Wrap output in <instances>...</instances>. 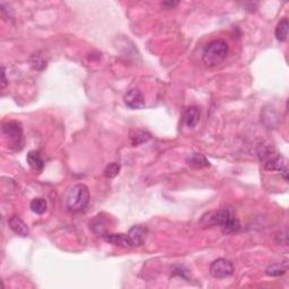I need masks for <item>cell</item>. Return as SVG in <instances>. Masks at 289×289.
<instances>
[{
  "label": "cell",
  "instance_id": "cell-21",
  "mask_svg": "<svg viewBox=\"0 0 289 289\" xmlns=\"http://www.w3.org/2000/svg\"><path fill=\"white\" fill-rule=\"evenodd\" d=\"M2 81H1V88L3 89L7 85V78H6V71H5V67H2Z\"/></svg>",
  "mask_w": 289,
  "mask_h": 289
},
{
  "label": "cell",
  "instance_id": "cell-12",
  "mask_svg": "<svg viewBox=\"0 0 289 289\" xmlns=\"http://www.w3.org/2000/svg\"><path fill=\"white\" fill-rule=\"evenodd\" d=\"M26 161L29 163L31 169L35 172H42L44 169V161L42 158V156L39 152L31 151L26 156Z\"/></svg>",
  "mask_w": 289,
  "mask_h": 289
},
{
  "label": "cell",
  "instance_id": "cell-5",
  "mask_svg": "<svg viewBox=\"0 0 289 289\" xmlns=\"http://www.w3.org/2000/svg\"><path fill=\"white\" fill-rule=\"evenodd\" d=\"M2 136L12 149H20L23 147V130L16 121H8L2 124Z\"/></svg>",
  "mask_w": 289,
  "mask_h": 289
},
{
  "label": "cell",
  "instance_id": "cell-3",
  "mask_svg": "<svg viewBox=\"0 0 289 289\" xmlns=\"http://www.w3.org/2000/svg\"><path fill=\"white\" fill-rule=\"evenodd\" d=\"M228 51V44L226 43V41L221 39L211 41L204 50V64L207 67H216V66L221 65L227 57Z\"/></svg>",
  "mask_w": 289,
  "mask_h": 289
},
{
  "label": "cell",
  "instance_id": "cell-19",
  "mask_svg": "<svg viewBox=\"0 0 289 289\" xmlns=\"http://www.w3.org/2000/svg\"><path fill=\"white\" fill-rule=\"evenodd\" d=\"M30 64L35 70H43L47 67V60L40 53H34L30 57Z\"/></svg>",
  "mask_w": 289,
  "mask_h": 289
},
{
  "label": "cell",
  "instance_id": "cell-9",
  "mask_svg": "<svg viewBox=\"0 0 289 289\" xmlns=\"http://www.w3.org/2000/svg\"><path fill=\"white\" fill-rule=\"evenodd\" d=\"M201 118V112L199 110V107L197 106H191L187 107L186 110V112L183 113V118H182V122L183 125L186 128H194L197 127V124L199 123Z\"/></svg>",
  "mask_w": 289,
  "mask_h": 289
},
{
  "label": "cell",
  "instance_id": "cell-2",
  "mask_svg": "<svg viewBox=\"0 0 289 289\" xmlns=\"http://www.w3.org/2000/svg\"><path fill=\"white\" fill-rule=\"evenodd\" d=\"M89 190L85 184L78 183L76 184L69 190L66 199V204H67L68 210L74 214L83 212L88 206L89 203Z\"/></svg>",
  "mask_w": 289,
  "mask_h": 289
},
{
  "label": "cell",
  "instance_id": "cell-6",
  "mask_svg": "<svg viewBox=\"0 0 289 289\" xmlns=\"http://www.w3.org/2000/svg\"><path fill=\"white\" fill-rule=\"evenodd\" d=\"M209 272L216 279H226V278L233 276L234 266L231 261L219 257V259L212 261L210 267H209Z\"/></svg>",
  "mask_w": 289,
  "mask_h": 289
},
{
  "label": "cell",
  "instance_id": "cell-11",
  "mask_svg": "<svg viewBox=\"0 0 289 289\" xmlns=\"http://www.w3.org/2000/svg\"><path fill=\"white\" fill-rule=\"evenodd\" d=\"M102 238L104 241L110 243V244L121 246V248H132L128 234H121V233L120 234H109V233H106Z\"/></svg>",
  "mask_w": 289,
  "mask_h": 289
},
{
  "label": "cell",
  "instance_id": "cell-4",
  "mask_svg": "<svg viewBox=\"0 0 289 289\" xmlns=\"http://www.w3.org/2000/svg\"><path fill=\"white\" fill-rule=\"evenodd\" d=\"M257 156L260 161L263 163L264 167L269 170H281L287 169L286 161L283 156L278 154L271 146L261 145L257 149Z\"/></svg>",
  "mask_w": 289,
  "mask_h": 289
},
{
  "label": "cell",
  "instance_id": "cell-8",
  "mask_svg": "<svg viewBox=\"0 0 289 289\" xmlns=\"http://www.w3.org/2000/svg\"><path fill=\"white\" fill-rule=\"evenodd\" d=\"M148 235V229L144 227V226L137 225L134 226V227L130 228V231L128 233L129 239H130L132 248H136V246H141L145 244L146 239H147Z\"/></svg>",
  "mask_w": 289,
  "mask_h": 289
},
{
  "label": "cell",
  "instance_id": "cell-1",
  "mask_svg": "<svg viewBox=\"0 0 289 289\" xmlns=\"http://www.w3.org/2000/svg\"><path fill=\"white\" fill-rule=\"evenodd\" d=\"M206 226H218L222 232L227 234H233L239 231L241 224L238 219L235 217L233 211L228 208L218 209L216 211H210L203 217V221Z\"/></svg>",
  "mask_w": 289,
  "mask_h": 289
},
{
  "label": "cell",
  "instance_id": "cell-13",
  "mask_svg": "<svg viewBox=\"0 0 289 289\" xmlns=\"http://www.w3.org/2000/svg\"><path fill=\"white\" fill-rule=\"evenodd\" d=\"M187 165L192 169H203V167H208L210 166L209 164V161L204 157L203 154H199V153H193L191 154L189 157L187 158Z\"/></svg>",
  "mask_w": 289,
  "mask_h": 289
},
{
  "label": "cell",
  "instance_id": "cell-7",
  "mask_svg": "<svg viewBox=\"0 0 289 289\" xmlns=\"http://www.w3.org/2000/svg\"><path fill=\"white\" fill-rule=\"evenodd\" d=\"M124 103L129 109L132 110H141L146 106L145 96L139 89H130L125 93Z\"/></svg>",
  "mask_w": 289,
  "mask_h": 289
},
{
  "label": "cell",
  "instance_id": "cell-20",
  "mask_svg": "<svg viewBox=\"0 0 289 289\" xmlns=\"http://www.w3.org/2000/svg\"><path fill=\"white\" fill-rule=\"evenodd\" d=\"M120 170L121 166L119 163H111L104 170V176L107 177V179H113L120 173Z\"/></svg>",
  "mask_w": 289,
  "mask_h": 289
},
{
  "label": "cell",
  "instance_id": "cell-17",
  "mask_svg": "<svg viewBox=\"0 0 289 289\" xmlns=\"http://www.w3.org/2000/svg\"><path fill=\"white\" fill-rule=\"evenodd\" d=\"M89 227L92 228V231L97 235L103 236L106 234V222L102 217H100V216H96V218L93 219L92 222L89 224Z\"/></svg>",
  "mask_w": 289,
  "mask_h": 289
},
{
  "label": "cell",
  "instance_id": "cell-15",
  "mask_svg": "<svg viewBox=\"0 0 289 289\" xmlns=\"http://www.w3.org/2000/svg\"><path fill=\"white\" fill-rule=\"evenodd\" d=\"M287 269H288V267H287L286 262L274 263V264H271V266H269L267 268L266 273L269 277H280V276H283V274L286 273Z\"/></svg>",
  "mask_w": 289,
  "mask_h": 289
},
{
  "label": "cell",
  "instance_id": "cell-18",
  "mask_svg": "<svg viewBox=\"0 0 289 289\" xmlns=\"http://www.w3.org/2000/svg\"><path fill=\"white\" fill-rule=\"evenodd\" d=\"M30 208H31V210L34 212V214L43 215L44 212L47 211L48 204H47V201L43 199V198H35V199H33L32 201H31Z\"/></svg>",
  "mask_w": 289,
  "mask_h": 289
},
{
  "label": "cell",
  "instance_id": "cell-14",
  "mask_svg": "<svg viewBox=\"0 0 289 289\" xmlns=\"http://www.w3.org/2000/svg\"><path fill=\"white\" fill-rule=\"evenodd\" d=\"M149 138H151V135L144 130L136 129V130L130 131V140L132 142V146H139L144 144V142L149 140Z\"/></svg>",
  "mask_w": 289,
  "mask_h": 289
},
{
  "label": "cell",
  "instance_id": "cell-10",
  "mask_svg": "<svg viewBox=\"0 0 289 289\" xmlns=\"http://www.w3.org/2000/svg\"><path fill=\"white\" fill-rule=\"evenodd\" d=\"M8 225L9 228L18 236L26 238V236L30 235L29 227H27V225L18 217V216H13V217H10L8 221Z\"/></svg>",
  "mask_w": 289,
  "mask_h": 289
},
{
  "label": "cell",
  "instance_id": "cell-22",
  "mask_svg": "<svg viewBox=\"0 0 289 289\" xmlns=\"http://www.w3.org/2000/svg\"><path fill=\"white\" fill-rule=\"evenodd\" d=\"M162 5L164 6V7L169 6V7H172V8H173V7H175V6L179 5V2H170H170H162Z\"/></svg>",
  "mask_w": 289,
  "mask_h": 289
},
{
  "label": "cell",
  "instance_id": "cell-16",
  "mask_svg": "<svg viewBox=\"0 0 289 289\" xmlns=\"http://www.w3.org/2000/svg\"><path fill=\"white\" fill-rule=\"evenodd\" d=\"M288 31H289V23L286 18L281 19L276 27V31H274V35H276L277 40L280 42L286 41L288 36Z\"/></svg>",
  "mask_w": 289,
  "mask_h": 289
}]
</instances>
